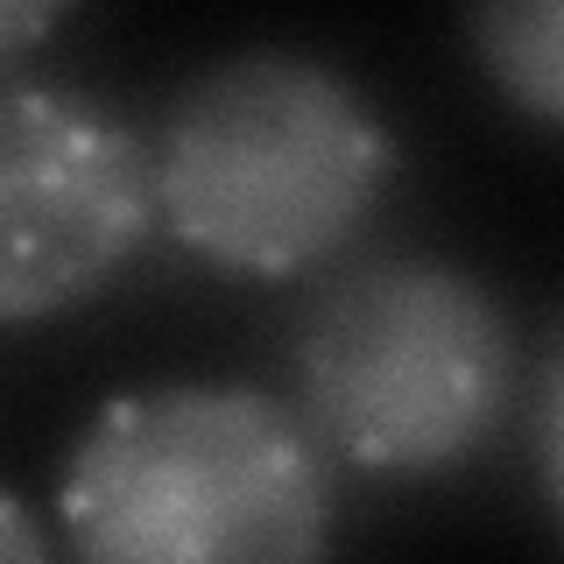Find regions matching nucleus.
Segmentation results:
<instances>
[{"instance_id":"obj_1","label":"nucleus","mask_w":564,"mask_h":564,"mask_svg":"<svg viewBox=\"0 0 564 564\" xmlns=\"http://www.w3.org/2000/svg\"><path fill=\"white\" fill-rule=\"evenodd\" d=\"M155 219L226 275L332 269L395 184V134L339 64L240 50L176 85L149 134Z\"/></svg>"},{"instance_id":"obj_2","label":"nucleus","mask_w":564,"mask_h":564,"mask_svg":"<svg viewBox=\"0 0 564 564\" xmlns=\"http://www.w3.org/2000/svg\"><path fill=\"white\" fill-rule=\"evenodd\" d=\"M57 522L93 564H296L332 543V452L254 381H149L78 431Z\"/></svg>"},{"instance_id":"obj_3","label":"nucleus","mask_w":564,"mask_h":564,"mask_svg":"<svg viewBox=\"0 0 564 564\" xmlns=\"http://www.w3.org/2000/svg\"><path fill=\"white\" fill-rule=\"evenodd\" d=\"M296 410L367 480H445L516 410V325L501 296L445 254H367L296 311Z\"/></svg>"},{"instance_id":"obj_4","label":"nucleus","mask_w":564,"mask_h":564,"mask_svg":"<svg viewBox=\"0 0 564 564\" xmlns=\"http://www.w3.org/2000/svg\"><path fill=\"white\" fill-rule=\"evenodd\" d=\"M163 234L149 141L106 99L50 78H0V325L106 296Z\"/></svg>"},{"instance_id":"obj_5","label":"nucleus","mask_w":564,"mask_h":564,"mask_svg":"<svg viewBox=\"0 0 564 564\" xmlns=\"http://www.w3.org/2000/svg\"><path fill=\"white\" fill-rule=\"evenodd\" d=\"M473 64L494 99L543 134H564V0H466Z\"/></svg>"},{"instance_id":"obj_6","label":"nucleus","mask_w":564,"mask_h":564,"mask_svg":"<svg viewBox=\"0 0 564 564\" xmlns=\"http://www.w3.org/2000/svg\"><path fill=\"white\" fill-rule=\"evenodd\" d=\"M529 452H536V480H543V501L551 516L564 522V325L551 352L536 367V395H529Z\"/></svg>"},{"instance_id":"obj_7","label":"nucleus","mask_w":564,"mask_h":564,"mask_svg":"<svg viewBox=\"0 0 564 564\" xmlns=\"http://www.w3.org/2000/svg\"><path fill=\"white\" fill-rule=\"evenodd\" d=\"M70 0H0V78L29 57L35 43H50V29L64 22Z\"/></svg>"},{"instance_id":"obj_8","label":"nucleus","mask_w":564,"mask_h":564,"mask_svg":"<svg viewBox=\"0 0 564 564\" xmlns=\"http://www.w3.org/2000/svg\"><path fill=\"white\" fill-rule=\"evenodd\" d=\"M43 557H50V529L35 522L22 494L0 487V564H43Z\"/></svg>"}]
</instances>
